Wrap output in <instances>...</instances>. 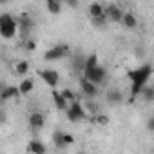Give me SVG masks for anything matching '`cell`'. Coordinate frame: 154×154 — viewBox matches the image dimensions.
Listing matches in <instances>:
<instances>
[{
    "label": "cell",
    "instance_id": "6da1fadb",
    "mask_svg": "<svg viewBox=\"0 0 154 154\" xmlns=\"http://www.w3.org/2000/svg\"><path fill=\"white\" fill-rule=\"evenodd\" d=\"M152 74V65L150 63H143L136 69H131L129 71V80H131V96L132 98H138L141 96L143 89L147 87V82Z\"/></svg>",
    "mask_w": 154,
    "mask_h": 154
},
{
    "label": "cell",
    "instance_id": "7a4b0ae2",
    "mask_svg": "<svg viewBox=\"0 0 154 154\" xmlns=\"http://www.w3.org/2000/svg\"><path fill=\"white\" fill-rule=\"evenodd\" d=\"M18 29H20V22H18V18L11 17L9 13L0 15V35H2V38L11 40V38L17 35Z\"/></svg>",
    "mask_w": 154,
    "mask_h": 154
},
{
    "label": "cell",
    "instance_id": "3957f363",
    "mask_svg": "<svg viewBox=\"0 0 154 154\" xmlns=\"http://www.w3.org/2000/svg\"><path fill=\"white\" fill-rule=\"evenodd\" d=\"M89 17L93 20V24L98 26V27H102V26H105L109 22L107 13H105V6L100 4V2H91L89 4Z\"/></svg>",
    "mask_w": 154,
    "mask_h": 154
},
{
    "label": "cell",
    "instance_id": "277c9868",
    "mask_svg": "<svg viewBox=\"0 0 154 154\" xmlns=\"http://www.w3.org/2000/svg\"><path fill=\"white\" fill-rule=\"evenodd\" d=\"M65 114H67V120H69V122H74V123L89 118V112L85 111V107H84L80 102L71 103V105H69V109L65 111Z\"/></svg>",
    "mask_w": 154,
    "mask_h": 154
},
{
    "label": "cell",
    "instance_id": "5b68a950",
    "mask_svg": "<svg viewBox=\"0 0 154 154\" xmlns=\"http://www.w3.org/2000/svg\"><path fill=\"white\" fill-rule=\"evenodd\" d=\"M84 78H87L89 82L100 85V84H103L105 78H107V69H105L103 65H98V67H94V69H87V71H84Z\"/></svg>",
    "mask_w": 154,
    "mask_h": 154
},
{
    "label": "cell",
    "instance_id": "8992f818",
    "mask_svg": "<svg viewBox=\"0 0 154 154\" xmlns=\"http://www.w3.org/2000/svg\"><path fill=\"white\" fill-rule=\"evenodd\" d=\"M69 54V47L65 44H58L54 47H51L49 51L44 53V60L45 62H56V60H62Z\"/></svg>",
    "mask_w": 154,
    "mask_h": 154
},
{
    "label": "cell",
    "instance_id": "52a82bcc",
    "mask_svg": "<svg viewBox=\"0 0 154 154\" xmlns=\"http://www.w3.org/2000/svg\"><path fill=\"white\" fill-rule=\"evenodd\" d=\"M38 74H40V78H42L53 91H54L56 85L60 84V74H58V71H54V69H42Z\"/></svg>",
    "mask_w": 154,
    "mask_h": 154
},
{
    "label": "cell",
    "instance_id": "ba28073f",
    "mask_svg": "<svg viewBox=\"0 0 154 154\" xmlns=\"http://www.w3.org/2000/svg\"><path fill=\"white\" fill-rule=\"evenodd\" d=\"M105 13H107V20L109 22H116V24H122L123 15H125V11H122V8L116 6V4H107L105 6Z\"/></svg>",
    "mask_w": 154,
    "mask_h": 154
},
{
    "label": "cell",
    "instance_id": "9c48e42d",
    "mask_svg": "<svg viewBox=\"0 0 154 154\" xmlns=\"http://www.w3.org/2000/svg\"><path fill=\"white\" fill-rule=\"evenodd\" d=\"M78 85H80V91H82L89 100H91V98H94V96L98 94V85H96V84H93V82H89L87 78H84V76L80 78Z\"/></svg>",
    "mask_w": 154,
    "mask_h": 154
},
{
    "label": "cell",
    "instance_id": "30bf717a",
    "mask_svg": "<svg viewBox=\"0 0 154 154\" xmlns=\"http://www.w3.org/2000/svg\"><path fill=\"white\" fill-rule=\"evenodd\" d=\"M44 125H45V116H44L42 112L35 111V112L29 114V127H31V129L38 131V129H44Z\"/></svg>",
    "mask_w": 154,
    "mask_h": 154
},
{
    "label": "cell",
    "instance_id": "8fae6325",
    "mask_svg": "<svg viewBox=\"0 0 154 154\" xmlns=\"http://www.w3.org/2000/svg\"><path fill=\"white\" fill-rule=\"evenodd\" d=\"M18 96H22L20 94V89L18 87H15V85H11V87H4L2 89V93H0V100L2 102H8V100H17Z\"/></svg>",
    "mask_w": 154,
    "mask_h": 154
},
{
    "label": "cell",
    "instance_id": "7c38bea8",
    "mask_svg": "<svg viewBox=\"0 0 154 154\" xmlns=\"http://www.w3.org/2000/svg\"><path fill=\"white\" fill-rule=\"evenodd\" d=\"M53 102H54V107H56L58 111H67L69 105H71V103L63 98V94H62L60 91H56V89L53 91Z\"/></svg>",
    "mask_w": 154,
    "mask_h": 154
},
{
    "label": "cell",
    "instance_id": "4fadbf2b",
    "mask_svg": "<svg viewBox=\"0 0 154 154\" xmlns=\"http://www.w3.org/2000/svg\"><path fill=\"white\" fill-rule=\"evenodd\" d=\"M27 150H29L31 154H47V147H45L44 141H40V140H29Z\"/></svg>",
    "mask_w": 154,
    "mask_h": 154
},
{
    "label": "cell",
    "instance_id": "5bb4252c",
    "mask_svg": "<svg viewBox=\"0 0 154 154\" xmlns=\"http://www.w3.org/2000/svg\"><path fill=\"white\" fill-rule=\"evenodd\" d=\"M122 24H123L127 29H136V27H138V18H136V15H134V13H131V11H125Z\"/></svg>",
    "mask_w": 154,
    "mask_h": 154
},
{
    "label": "cell",
    "instance_id": "9a60e30c",
    "mask_svg": "<svg viewBox=\"0 0 154 154\" xmlns=\"http://www.w3.org/2000/svg\"><path fill=\"white\" fill-rule=\"evenodd\" d=\"M18 89H20V94H22V96H27V94L35 89V80H33V78H24V80L18 84Z\"/></svg>",
    "mask_w": 154,
    "mask_h": 154
},
{
    "label": "cell",
    "instance_id": "2e32d148",
    "mask_svg": "<svg viewBox=\"0 0 154 154\" xmlns=\"http://www.w3.org/2000/svg\"><path fill=\"white\" fill-rule=\"evenodd\" d=\"M29 71H31V65H29L27 60H18V62L15 63V74H18V76H26Z\"/></svg>",
    "mask_w": 154,
    "mask_h": 154
},
{
    "label": "cell",
    "instance_id": "e0dca14e",
    "mask_svg": "<svg viewBox=\"0 0 154 154\" xmlns=\"http://www.w3.org/2000/svg\"><path fill=\"white\" fill-rule=\"evenodd\" d=\"M105 98H107V102L112 103V105H118V103L123 102V94H122V91H118V89H111Z\"/></svg>",
    "mask_w": 154,
    "mask_h": 154
},
{
    "label": "cell",
    "instance_id": "ac0fdd59",
    "mask_svg": "<svg viewBox=\"0 0 154 154\" xmlns=\"http://www.w3.org/2000/svg\"><path fill=\"white\" fill-rule=\"evenodd\" d=\"M45 9L51 15H60L62 13V4L56 2V0H47V2H45Z\"/></svg>",
    "mask_w": 154,
    "mask_h": 154
},
{
    "label": "cell",
    "instance_id": "d6986e66",
    "mask_svg": "<svg viewBox=\"0 0 154 154\" xmlns=\"http://www.w3.org/2000/svg\"><path fill=\"white\" fill-rule=\"evenodd\" d=\"M100 65V62H98V54H89V56H85V67H84V71H87V69H94V67H98Z\"/></svg>",
    "mask_w": 154,
    "mask_h": 154
},
{
    "label": "cell",
    "instance_id": "ffe728a7",
    "mask_svg": "<svg viewBox=\"0 0 154 154\" xmlns=\"http://www.w3.org/2000/svg\"><path fill=\"white\" fill-rule=\"evenodd\" d=\"M141 98H143V102L152 103L154 102V85H147L143 89V93H141Z\"/></svg>",
    "mask_w": 154,
    "mask_h": 154
},
{
    "label": "cell",
    "instance_id": "44dd1931",
    "mask_svg": "<svg viewBox=\"0 0 154 154\" xmlns=\"http://www.w3.org/2000/svg\"><path fill=\"white\" fill-rule=\"evenodd\" d=\"M18 22H20V31H22V33H27V31L33 27V20L27 18L26 15H22V17L18 18Z\"/></svg>",
    "mask_w": 154,
    "mask_h": 154
},
{
    "label": "cell",
    "instance_id": "7402d4cb",
    "mask_svg": "<svg viewBox=\"0 0 154 154\" xmlns=\"http://www.w3.org/2000/svg\"><path fill=\"white\" fill-rule=\"evenodd\" d=\"M93 122H94L98 127H105V125L109 123V116H107V114H103V112H98V114H94V116H93Z\"/></svg>",
    "mask_w": 154,
    "mask_h": 154
},
{
    "label": "cell",
    "instance_id": "603a6c76",
    "mask_svg": "<svg viewBox=\"0 0 154 154\" xmlns=\"http://www.w3.org/2000/svg\"><path fill=\"white\" fill-rule=\"evenodd\" d=\"M60 93L63 94V98H65L69 103H74V102H78V96H76V93H74V91H71V89H62Z\"/></svg>",
    "mask_w": 154,
    "mask_h": 154
},
{
    "label": "cell",
    "instance_id": "cb8c5ba5",
    "mask_svg": "<svg viewBox=\"0 0 154 154\" xmlns=\"http://www.w3.org/2000/svg\"><path fill=\"white\" fill-rule=\"evenodd\" d=\"M62 145H63V147L74 145V136H72V134H69V132H63V136H62Z\"/></svg>",
    "mask_w": 154,
    "mask_h": 154
},
{
    "label": "cell",
    "instance_id": "d4e9b609",
    "mask_svg": "<svg viewBox=\"0 0 154 154\" xmlns=\"http://www.w3.org/2000/svg\"><path fill=\"white\" fill-rule=\"evenodd\" d=\"M24 44H26V49H29V51L36 49V42H35V40H26Z\"/></svg>",
    "mask_w": 154,
    "mask_h": 154
},
{
    "label": "cell",
    "instance_id": "484cf974",
    "mask_svg": "<svg viewBox=\"0 0 154 154\" xmlns=\"http://www.w3.org/2000/svg\"><path fill=\"white\" fill-rule=\"evenodd\" d=\"M62 136H63V132H62V131L54 134V143H56L58 147H63V145H62Z\"/></svg>",
    "mask_w": 154,
    "mask_h": 154
},
{
    "label": "cell",
    "instance_id": "4316f807",
    "mask_svg": "<svg viewBox=\"0 0 154 154\" xmlns=\"http://www.w3.org/2000/svg\"><path fill=\"white\" fill-rule=\"evenodd\" d=\"M147 129H149L150 132H154V116H150V118L147 120Z\"/></svg>",
    "mask_w": 154,
    "mask_h": 154
},
{
    "label": "cell",
    "instance_id": "83f0119b",
    "mask_svg": "<svg viewBox=\"0 0 154 154\" xmlns=\"http://www.w3.org/2000/svg\"><path fill=\"white\" fill-rule=\"evenodd\" d=\"M67 6H69V8H78V2H76V0H69Z\"/></svg>",
    "mask_w": 154,
    "mask_h": 154
},
{
    "label": "cell",
    "instance_id": "f1b7e54d",
    "mask_svg": "<svg viewBox=\"0 0 154 154\" xmlns=\"http://www.w3.org/2000/svg\"><path fill=\"white\" fill-rule=\"evenodd\" d=\"M78 154H87V152H78Z\"/></svg>",
    "mask_w": 154,
    "mask_h": 154
}]
</instances>
